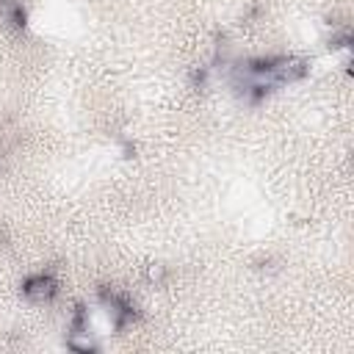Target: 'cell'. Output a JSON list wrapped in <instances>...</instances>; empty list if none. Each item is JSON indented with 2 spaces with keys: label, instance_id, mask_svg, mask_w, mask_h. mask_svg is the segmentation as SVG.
<instances>
[{
  "label": "cell",
  "instance_id": "obj_1",
  "mask_svg": "<svg viewBox=\"0 0 354 354\" xmlns=\"http://www.w3.org/2000/svg\"><path fill=\"white\" fill-rule=\"evenodd\" d=\"M55 290H58V285H55V279H53L50 274H36V277H30V279L22 285V293H25L30 301H36V304L50 301V299L55 296Z\"/></svg>",
  "mask_w": 354,
  "mask_h": 354
}]
</instances>
